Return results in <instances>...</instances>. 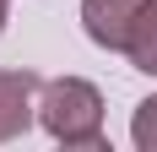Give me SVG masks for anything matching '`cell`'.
I'll return each mask as SVG.
<instances>
[{"mask_svg": "<svg viewBox=\"0 0 157 152\" xmlns=\"http://www.w3.org/2000/svg\"><path fill=\"white\" fill-rule=\"evenodd\" d=\"M38 125L60 147H103V92L87 76H54L38 92Z\"/></svg>", "mask_w": 157, "mask_h": 152, "instance_id": "1", "label": "cell"}, {"mask_svg": "<svg viewBox=\"0 0 157 152\" xmlns=\"http://www.w3.org/2000/svg\"><path fill=\"white\" fill-rule=\"evenodd\" d=\"M141 6L146 0H81V27H87V38H92L98 49L125 54L130 33L141 22Z\"/></svg>", "mask_w": 157, "mask_h": 152, "instance_id": "2", "label": "cell"}, {"mask_svg": "<svg viewBox=\"0 0 157 152\" xmlns=\"http://www.w3.org/2000/svg\"><path fill=\"white\" fill-rule=\"evenodd\" d=\"M38 92H44V76L38 71H0V147L33 130Z\"/></svg>", "mask_w": 157, "mask_h": 152, "instance_id": "3", "label": "cell"}, {"mask_svg": "<svg viewBox=\"0 0 157 152\" xmlns=\"http://www.w3.org/2000/svg\"><path fill=\"white\" fill-rule=\"evenodd\" d=\"M125 60L141 76H157V0L141 6V22H136V33H130V44H125Z\"/></svg>", "mask_w": 157, "mask_h": 152, "instance_id": "4", "label": "cell"}, {"mask_svg": "<svg viewBox=\"0 0 157 152\" xmlns=\"http://www.w3.org/2000/svg\"><path fill=\"white\" fill-rule=\"evenodd\" d=\"M130 141H136V152H157V92L136 103V114H130Z\"/></svg>", "mask_w": 157, "mask_h": 152, "instance_id": "5", "label": "cell"}, {"mask_svg": "<svg viewBox=\"0 0 157 152\" xmlns=\"http://www.w3.org/2000/svg\"><path fill=\"white\" fill-rule=\"evenodd\" d=\"M6 16H11V0H0V33H6Z\"/></svg>", "mask_w": 157, "mask_h": 152, "instance_id": "6", "label": "cell"}]
</instances>
